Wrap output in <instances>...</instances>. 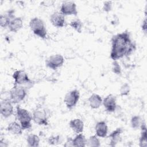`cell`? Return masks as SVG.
I'll list each match as a JSON object with an SVG mask.
<instances>
[{"instance_id": "7a4b0ae2", "label": "cell", "mask_w": 147, "mask_h": 147, "mask_svg": "<svg viewBox=\"0 0 147 147\" xmlns=\"http://www.w3.org/2000/svg\"><path fill=\"white\" fill-rule=\"evenodd\" d=\"M29 26L33 33L41 38H45L47 35V31L42 20L38 17H34L30 20Z\"/></svg>"}, {"instance_id": "4fadbf2b", "label": "cell", "mask_w": 147, "mask_h": 147, "mask_svg": "<svg viewBox=\"0 0 147 147\" xmlns=\"http://www.w3.org/2000/svg\"><path fill=\"white\" fill-rule=\"evenodd\" d=\"M22 26L23 21L22 18L20 17H15L11 20L8 28L10 32L13 33H17L22 28Z\"/></svg>"}, {"instance_id": "f546056e", "label": "cell", "mask_w": 147, "mask_h": 147, "mask_svg": "<svg viewBox=\"0 0 147 147\" xmlns=\"http://www.w3.org/2000/svg\"><path fill=\"white\" fill-rule=\"evenodd\" d=\"M64 146L66 147H69V146H74V144H73V139L71 137H69L67 138L66 142H65V144H64Z\"/></svg>"}, {"instance_id": "9c48e42d", "label": "cell", "mask_w": 147, "mask_h": 147, "mask_svg": "<svg viewBox=\"0 0 147 147\" xmlns=\"http://www.w3.org/2000/svg\"><path fill=\"white\" fill-rule=\"evenodd\" d=\"M60 13L64 16H77L78 12L76 5L72 1H65L60 7Z\"/></svg>"}, {"instance_id": "8fae6325", "label": "cell", "mask_w": 147, "mask_h": 147, "mask_svg": "<svg viewBox=\"0 0 147 147\" xmlns=\"http://www.w3.org/2000/svg\"><path fill=\"white\" fill-rule=\"evenodd\" d=\"M102 104L106 111L109 113L114 112L117 107L116 98L112 94H109L103 99Z\"/></svg>"}, {"instance_id": "cb8c5ba5", "label": "cell", "mask_w": 147, "mask_h": 147, "mask_svg": "<svg viewBox=\"0 0 147 147\" xmlns=\"http://www.w3.org/2000/svg\"><path fill=\"white\" fill-rule=\"evenodd\" d=\"M143 121L139 115H134L132 117L130 121L131 126L132 128L134 129H137L140 128L141 124L142 123Z\"/></svg>"}, {"instance_id": "5bb4252c", "label": "cell", "mask_w": 147, "mask_h": 147, "mask_svg": "<svg viewBox=\"0 0 147 147\" xmlns=\"http://www.w3.org/2000/svg\"><path fill=\"white\" fill-rule=\"evenodd\" d=\"M95 133L98 137L104 138L107 136V131H108V127L106 123L103 121H99L98 122L95 127Z\"/></svg>"}, {"instance_id": "9a60e30c", "label": "cell", "mask_w": 147, "mask_h": 147, "mask_svg": "<svg viewBox=\"0 0 147 147\" xmlns=\"http://www.w3.org/2000/svg\"><path fill=\"white\" fill-rule=\"evenodd\" d=\"M69 125L72 130L78 134L81 133L83 131L84 123L80 119L75 118L71 120Z\"/></svg>"}, {"instance_id": "7c38bea8", "label": "cell", "mask_w": 147, "mask_h": 147, "mask_svg": "<svg viewBox=\"0 0 147 147\" xmlns=\"http://www.w3.org/2000/svg\"><path fill=\"white\" fill-rule=\"evenodd\" d=\"M50 21L52 24L56 28H62L64 26L65 20L64 16L60 12H54L50 16Z\"/></svg>"}, {"instance_id": "484cf974", "label": "cell", "mask_w": 147, "mask_h": 147, "mask_svg": "<svg viewBox=\"0 0 147 147\" xmlns=\"http://www.w3.org/2000/svg\"><path fill=\"white\" fill-rule=\"evenodd\" d=\"M130 91V87L129 84L127 83H124L122 84L119 89V92H120V95L121 96H126L129 95Z\"/></svg>"}, {"instance_id": "4dcf8cb0", "label": "cell", "mask_w": 147, "mask_h": 147, "mask_svg": "<svg viewBox=\"0 0 147 147\" xmlns=\"http://www.w3.org/2000/svg\"><path fill=\"white\" fill-rule=\"evenodd\" d=\"M55 3V1H43L41 3V5L45 6H50L51 5H53Z\"/></svg>"}, {"instance_id": "8992f818", "label": "cell", "mask_w": 147, "mask_h": 147, "mask_svg": "<svg viewBox=\"0 0 147 147\" xmlns=\"http://www.w3.org/2000/svg\"><path fill=\"white\" fill-rule=\"evenodd\" d=\"M32 118L34 122L38 125H47L48 124V114L45 109L37 108L33 113Z\"/></svg>"}, {"instance_id": "f1b7e54d", "label": "cell", "mask_w": 147, "mask_h": 147, "mask_svg": "<svg viewBox=\"0 0 147 147\" xmlns=\"http://www.w3.org/2000/svg\"><path fill=\"white\" fill-rule=\"evenodd\" d=\"M112 9V2L111 1H105L103 3V10L105 12H109Z\"/></svg>"}, {"instance_id": "52a82bcc", "label": "cell", "mask_w": 147, "mask_h": 147, "mask_svg": "<svg viewBox=\"0 0 147 147\" xmlns=\"http://www.w3.org/2000/svg\"><path fill=\"white\" fill-rule=\"evenodd\" d=\"M80 98V94L78 90H73L66 94L64 99L67 107L71 109L74 107L78 103Z\"/></svg>"}, {"instance_id": "1f68e13d", "label": "cell", "mask_w": 147, "mask_h": 147, "mask_svg": "<svg viewBox=\"0 0 147 147\" xmlns=\"http://www.w3.org/2000/svg\"><path fill=\"white\" fill-rule=\"evenodd\" d=\"M146 28H147V26H146V18L145 17L144 20L142 21V25H141V29H142V31L145 34L146 33Z\"/></svg>"}, {"instance_id": "d4e9b609", "label": "cell", "mask_w": 147, "mask_h": 147, "mask_svg": "<svg viewBox=\"0 0 147 147\" xmlns=\"http://www.w3.org/2000/svg\"><path fill=\"white\" fill-rule=\"evenodd\" d=\"M69 25L77 32L79 33L82 32V28H83V23L79 19H75L71 21Z\"/></svg>"}, {"instance_id": "d6a6232c", "label": "cell", "mask_w": 147, "mask_h": 147, "mask_svg": "<svg viewBox=\"0 0 147 147\" xmlns=\"http://www.w3.org/2000/svg\"><path fill=\"white\" fill-rule=\"evenodd\" d=\"M8 144L2 139L0 141V146L1 147H5V146H7Z\"/></svg>"}, {"instance_id": "ba28073f", "label": "cell", "mask_w": 147, "mask_h": 147, "mask_svg": "<svg viewBox=\"0 0 147 147\" xmlns=\"http://www.w3.org/2000/svg\"><path fill=\"white\" fill-rule=\"evenodd\" d=\"M64 63V59L60 54H55L50 56L46 60V65L51 69L55 70L61 67Z\"/></svg>"}, {"instance_id": "277c9868", "label": "cell", "mask_w": 147, "mask_h": 147, "mask_svg": "<svg viewBox=\"0 0 147 147\" xmlns=\"http://www.w3.org/2000/svg\"><path fill=\"white\" fill-rule=\"evenodd\" d=\"M26 95L25 88L21 86H13L9 91V99L14 104L22 101Z\"/></svg>"}, {"instance_id": "30bf717a", "label": "cell", "mask_w": 147, "mask_h": 147, "mask_svg": "<svg viewBox=\"0 0 147 147\" xmlns=\"http://www.w3.org/2000/svg\"><path fill=\"white\" fill-rule=\"evenodd\" d=\"M0 111L2 117L5 118H9L13 113V103L10 99L1 100L0 104Z\"/></svg>"}, {"instance_id": "5b68a950", "label": "cell", "mask_w": 147, "mask_h": 147, "mask_svg": "<svg viewBox=\"0 0 147 147\" xmlns=\"http://www.w3.org/2000/svg\"><path fill=\"white\" fill-rule=\"evenodd\" d=\"M12 77L14 80V86H30L32 85V83H33L24 70L21 69L16 71L13 73Z\"/></svg>"}, {"instance_id": "ffe728a7", "label": "cell", "mask_w": 147, "mask_h": 147, "mask_svg": "<svg viewBox=\"0 0 147 147\" xmlns=\"http://www.w3.org/2000/svg\"><path fill=\"white\" fill-rule=\"evenodd\" d=\"M141 135L139 140V145L141 147H146L147 146V135L146 126L144 122H142L140 126Z\"/></svg>"}, {"instance_id": "83f0119b", "label": "cell", "mask_w": 147, "mask_h": 147, "mask_svg": "<svg viewBox=\"0 0 147 147\" xmlns=\"http://www.w3.org/2000/svg\"><path fill=\"white\" fill-rule=\"evenodd\" d=\"M112 71L114 74L117 75H119L121 73V67L117 60L113 61L112 63Z\"/></svg>"}, {"instance_id": "7402d4cb", "label": "cell", "mask_w": 147, "mask_h": 147, "mask_svg": "<svg viewBox=\"0 0 147 147\" xmlns=\"http://www.w3.org/2000/svg\"><path fill=\"white\" fill-rule=\"evenodd\" d=\"M86 139L85 136L81 133H79L74 139L73 144L74 146L84 147L86 146Z\"/></svg>"}, {"instance_id": "4316f807", "label": "cell", "mask_w": 147, "mask_h": 147, "mask_svg": "<svg viewBox=\"0 0 147 147\" xmlns=\"http://www.w3.org/2000/svg\"><path fill=\"white\" fill-rule=\"evenodd\" d=\"M48 142L49 145H55L60 144V137L59 135L57 136H51L48 139Z\"/></svg>"}, {"instance_id": "ac0fdd59", "label": "cell", "mask_w": 147, "mask_h": 147, "mask_svg": "<svg viewBox=\"0 0 147 147\" xmlns=\"http://www.w3.org/2000/svg\"><path fill=\"white\" fill-rule=\"evenodd\" d=\"M13 11H9L7 14H1L0 18V26L3 28L8 27L11 20L14 18Z\"/></svg>"}, {"instance_id": "2e32d148", "label": "cell", "mask_w": 147, "mask_h": 147, "mask_svg": "<svg viewBox=\"0 0 147 147\" xmlns=\"http://www.w3.org/2000/svg\"><path fill=\"white\" fill-rule=\"evenodd\" d=\"M122 131L123 130L121 127H118L110 134L109 137L110 138V146H114L118 142L121 141V135Z\"/></svg>"}, {"instance_id": "e0dca14e", "label": "cell", "mask_w": 147, "mask_h": 147, "mask_svg": "<svg viewBox=\"0 0 147 147\" xmlns=\"http://www.w3.org/2000/svg\"><path fill=\"white\" fill-rule=\"evenodd\" d=\"M102 101L103 100L101 96L96 94H92L88 98L90 106L93 109L99 108L102 104Z\"/></svg>"}, {"instance_id": "603a6c76", "label": "cell", "mask_w": 147, "mask_h": 147, "mask_svg": "<svg viewBox=\"0 0 147 147\" xmlns=\"http://www.w3.org/2000/svg\"><path fill=\"white\" fill-rule=\"evenodd\" d=\"M86 145L90 147H98L100 146V143L97 136H91L86 141Z\"/></svg>"}, {"instance_id": "44dd1931", "label": "cell", "mask_w": 147, "mask_h": 147, "mask_svg": "<svg viewBox=\"0 0 147 147\" xmlns=\"http://www.w3.org/2000/svg\"><path fill=\"white\" fill-rule=\"evenodd\" d=\"M28 145L31 147H37L39 146L40 138L34 134H30L26 137Z\"/></svg>"}, {"instance_id": "6da1fadb", "label": "cell", "mask_w": 147, "mask_h": 147, "mask_svg": "<svg viewBox=\"0 0 147 147\" xmlns=\"http://www.w3.org/2000/svg\"><path fill=\"white\" fill-rule=\"evenodd\" d=\"M135 49L136 44L132 41L127 30L113 36L110 57L113 61L130 55Z\"/></svg>"}, {"instance_id": "3957f363", "label": "cell", "mask_w": 147, "mask_h": 147, "mask_svg": "<svg viewBox=\"0 0 147 147\" xmlns=\"http://www.w3.org/2000/svg\"><path fill=\"white\" fill-rule=\"evenodd\" d=\"M16 112L17 119L20 121L22 129H30L32 127L31 121L33 118L30 113L26 109L21 108L20 106H17Z\"/></svg>"}, {"instance_id": "d6986e66", "label": "cell", "mask_w": 147, "mask_h": 147, "mask_svg": "<svg viewBox=\"0 0 147 147\" xmlns=\"http://www.w3.org/2000/svg\"><path fill=\"white\" fill-rule=\"evenodd\" d=\"M7 130L10 132L12 134L14 135H21L22 133V128L20 124L17 123V122H10L7 128Z\"/></svg>"}]
</instances>
